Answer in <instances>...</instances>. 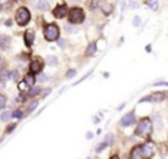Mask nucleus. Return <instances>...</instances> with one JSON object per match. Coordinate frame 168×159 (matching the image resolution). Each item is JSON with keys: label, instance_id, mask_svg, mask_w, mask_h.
<instances>
[{"label": "nucleus", "instance_id": "f257e3e1", "mask_svg": "<svg viewBox=\"0 0 168 159\" xmlns=\"http://www.w3.org/2000/svg\"><path fill=\"white\" fill-rule=\"evenodd\" d=\"M152 131H154V122H152V119L141 118L140 121H139V124H137V128H136V136L148 140V139H150Z\"/></svg>", "mask_w": 168, "mask_h": 159}, {"label": "nucleus", "instance_id": "f03ea898", "mask_svg": "<svg viewBox=\"0 0 168 159\" xmlns=\"http://www.w3.org/2000/svg\"><path fill=\"white\" fill-rule=\"evenodd\" d=\"M67 16L69 19V24H74V25H80L86 19V13H84V10L80 6H74L71 9H68Z\"/></svg>", "mask_w": 168, "mask_h": 159}, {"label": "nucleus", "instance_id": "7ed1b4c3", "mask_svg": "<svg viewBox=\"0 0 168 159\" xmlns=\"http://www.w3.org/2000/svg\"><path fill=\"white\" fill-rule=\"evenodd\" d=\"M59 34H61V30H59V26L56 25V24H47L44 26V39L47 41H58L59 39Z\"/></svg>", "mask_w": 168, "mask_h": 159}, {"label": "nucleus", "instance_id": "20e7f679", "mask_svg": "<svg viewBox=\"0 0 168 159\" xmlns=\"http://www.w3.org/2000/svg\"><path fill=\"white\" fill-rule=\"evenodd\" d=\"M141 152H143V159L146 158H154L155 155H156V152H158V146H156V143L155 141H152V140H146L143 145H141Z\"/></svg>", "mask_w": 168, "mask_h": 159}, {"label": "nucleus", "instance_id": "39448f33", "mask_svg": "<svg viewBox=\"0 0 168 159\" xmlns=\"http://www.w3.org/2000/svg\"><path fill=\"white\" fill-rule=\"evenodd\" d=\"M15 21L21 26H25L31 21V13H30V10H28L27 7H19L16 10V13H15Z\"/></svg>", "mask_w": 168, "mask_h": 159}, {"label": "nucleus", "instance_id": "423d86ee", "mask_svg": "<svg viewBox=\"0 0 168 159\" xmlns=\"http://www.w3.org/2000/svg\"><path fill=\"white\" fill-rule=\"evenodd\" d=\"M167 99V94L165 92H155L152 94H149V96H145V97H141L139 100V103H156V102H162V100Z\"/></svg>", "mask_w": 168, "mask_h": 159}, {"label": "nucleus", "instance_id": "0eeeda50", "mask_svg": "<svg viewBox=\"0 0 168 159\" xmlns=\"http://www.w3.org/2000/svg\"><path fill=\"white\" fill-rule=\"evenodd\" d=\"M43 68H44V60L41 58H39V56H34V59L30 63V72L37 75V74H40L43 71Z\"/></svg>", "mask_w": 168, "mask_h": 159}, {"label": "nucleus", "instance_id": "6e6552de", "mask_svg": "<svg viewBox=\"0 0 168 159\" xmlns=\"http://www.w3.org/2000/svg\"><path fill=\"white\" fill-rule=\"evenodd\" d=\"M136 112L134 111H131V112L125 113L124 116L121 118V121H120V125L121 127H131L136 124Z\"/></svg>", "mask_w": 168, "mask_h": 159}, {"label": "nucleus", "instance_id": "1a4fd4ad", "mask_svg": "<svg viewBox=\"0 0 168 159\" xmlns=\"http://www.w3.org/2000/svg\"><path fill=\"white\" fill-rule=\"evenodd\" d=\"M68 15V6L65 3H61V5H58V6L53 9V16L55 18H58V19H62V18H65Z\"/></svg>", "mask_w": 168, "mask_h": 159}, {"label": "nucleus", "instance_id": "9d476101", "mask_svg": "<svg viewBox=\"0 0 168 159\" xmlns=\"http://www.w3.org/2000/svg\"><path fill=\"white\" fill-rule=\"evenodd\" d=\"M130 158L131 159H143V152H141V145L134 146L130 150Z\"/></svg>", "mask_w": 168, "mask_h": 159}, {"label": "nucleus", "instance_id": "9b49d317", "mask_svg": "<svg viewBox=\"0 0 168 159\" xmlns=\"http://www.w3.org/2000/svg\"><path fill=\"white\" fill-rule=\"evenodd\" d=\"M34 39H35V34H34L33 30H28L27 33L24 34V41H25V46L31 47L34 43Z\"/></svg>", "mask_w": 168, "mask_h": 159}, {"label": "nucleus", "instance_id": "f8f14e48", "mask_svg": "<svg viewBox=\"0 0 168 159\" xmlns=\"http://www.w3.org/2000/svg\"><path fill=\"white\" fill-rule=\"evenodd\" d=\"M96 52H97V43H96V41H93V43H90V44L86 47V52H84V55H86L87 58H92V56H94V55H96Z\"/></svg>", "mask_w": 168, "mask_h": 159}, {"label": "nucleus", "instance_id": "ddd939ff", "mask_svg": "<svg viewBox=\"0 0 168 159\" xmlns=\"http://www.w3.org/2000/svg\"><path fill=\"white\" fill-rule=\"evenodd\" d=\"M9 46H10V37L6 35V34L0 35V49L6 50V49H9Z\"/></svg>", "mask_w": 168, "mask_h": 159}, {"label": "nucleus", "instance_id": "4468645a", "mask_svg": "<svg viewBox=\"0 0 168 159\" xmlns=\"http://www.w3.org/2000/svg\"><path fill=\"white\" fill-rule=\"evenodd\" d=\"M100 9H102V12L105 13V15H111V13L114 12V6H112L111 2H108V0H105V2L100 5Z\"/></svg>", "mask_w": 168, "mask_h": 159}, {"label": "nucleus", "instance_id": "2eb2a0df", "mask_svg": "<svg viewBox=\"0 0 168 159\" xmlns=\"http://www.w3.org/2000/svg\"><path fill=\"white\" fill-rule=\"evenodd\" d=\"M10 78V71L9 69H2L0 71V83L2 84H6V81Z\"/></svg>", "mask_w": 168, "mask_h": 159}, {"label": "nucleus", "instance_id": "dca6fc26", "mask_svg": "<svg viewBox=\"0 0 168 159\" xmlns=\"http://www.w3.org/2000/svg\"><path fill=\"white\" fill-rule=\"evenodd\" d=\"M103 141L106 143L108 147H109V146H114L115 145V134L114 132H108L106 136H105V139H103Z\"/></svg>", "mask_w": 168, "mask_h": 159}, {"label": "nucleus", "instance_id": "f3484780", "mask_svg": "<svg viewBox=\"0 0 168 159\" xmlns=\"http://www.w3.org/2000/svg\"><path fill=\"white\" fill-rule=\"evenodd\" d=\"M24 81L27 83L30 87H33L34 84H35V74H33V72H28L25 77H24Z\"/></svg>", "mask_w": 168, "mask_h": 159}, {"label": "nucleus", "instance_id": "a211bd4d", "mask_svg": "<svg viewBox=\"0 0 168 159\" xmlns=\"http://www.w3.org/2000/svg\"><path fill=\"white\" fill-rule=\"evenodd\" d=\"M37 9L41 10V12H47L50 6H49V3H47L46 0H39V3H37Z\"/></svg>", "mask_w": 168, "mask_h": 159}, {"label": "nucleus", "instance_id": "6ab92c4d", "mask_svg": "<svg viewBox=\"0 0 168 159\" xmlns=\"http://www.w3.org/2000/svg\"><path fill=\"white\" fill-rule=\"evenodd\" d=\"M41 92V88L39 86H33V87H30V90H28V96L30 97H34V96H39Z\"/></svg>", "mask_w": 168, "mask_h": 159}, {"label": "nucleus", "instance_id": "aec40b11", "mask_svg": "<svg viewBox=\"0 0 168 159\" xmlns=\"http://www.w3.org/2000/svg\"><path fill=\"white\" fill-rule=\"evenodd\" d=\"M146 5H148L152 10H155V12L159 9V2H158V0H146Z\"/></svg>", "mask_w": 168, "mask_h": 159}, {"label": "nucleus", "instance_id": "412c9836", "mask_svg": "<svg viewBox=\"0 0 168 159\" xmlns=\"http://www.w3.org/2000/svg\"><path fill=\"white\" fill-rule=\"evenodd\" d=\"M154 121H155V125L158 127L156 130H159V131H161L162 128H164V122H162L161 115H158V113H156V115H155V118H154Z\"/></svg>", "mask_w": 168, "mask_h": 159}, {"label": "nucleus", "instance_id": "4be33fe9", "mask_svg": "<svg viewBox=\"0 0 168 159\" xmlns=\"http://www.w3.org/2000/svg\"><path fill=\"white\" fill-rule=\"evenodd\" d=\"M46 63L47 65H58V58L56 56H47Z\"/></svg>", "mask_w": 168, "mask_h": 159}, {"label": "nucleus", "instance_id": "5701e85b", "mask_svg": "<svg viewBox=\"0 0 168 159\" xmlns=\"http://www.w3.org/2000/svg\"><path fill=\"white\" fill-rule=\"evenodd\" d=\"M18 88H19L21 92L24 93V92H28V90H30V86H28L25 81H21L19 84H18Z\"/></svg>", "mask_w": 168, "mask_h": 159}, {"label": "nucleus", "instance_id": "b1692460", "mask_svg": "<svg viewBox=\"0 0 168 159\" xmlns=\"http://www.w3.org/2000/svg\"><path fill=\"white\" fill-rule=\"evenodd\" d=\"M140 25H141V18L139 16V15H136L134 18H133V26H136V28H139Z\"/></svg>", "mask_w": 168, "mask_h": 159}, {"label": "nucleus", "instance_id": "393cba45", "mask_svg": "<svg viewBox=\"0 0 168 159\" xmlns=\"http://www.w3.org/2000/svg\"><path fill=\"white\" fill-rule=\"evenodd\" d=\"M65 31H67V33H69V34H72V33H75V31H77V28H75L74 24H68V25H65Z\"/></svg>", "mask_w": 168, "mask_h": 159}, {"label": "nucleus", "instance_id": "a878e982", "mask_svg": "<svg viewBox=\"0 0 168 159\" xmlns=\"http://www.w3.org/2000/svg\"><path fill=\"white\" fill-rule=\"evenodd\" d=\"M12 116L14 118H24V112L21 109H15L14 112H12Z\"/></svg>", "mask_w": 168, "mask_h": 159}, {"label": "nucleus", "instance_id": "bb28decb", "mask_svg": "<svg viewBox=\"0 0 168 159\" xmlns=\"http://www.w3.org/2000/svg\"><path fill=\"white\" fill-rule=\"evenodd\" d=\"M37 105H39V102H37V100H34V102H31V103H30V106H28V109H27V113L33 112L34 109L37 108Z\"/></svg>", "mask_w": 168, "mask_h": 159}, {"label": "nucleus", "instance_id": "cd10ccee", "mask_svg": "<svg viewBox=\"0 0 168 159\" xmlns=\"http://www.w3.org/2000/svg\"><path fill=\"white\" fill-rule=\"evenodd\" d=\"M10 116H12V113H10V112H3V113H2V116H0V119L6 122V121L10 119Z\"/></svg>", "mask_w": 168, "mask_h": 159}, {"label": "nucleus", "instance_id": "c85d7f7f", "mask_svg": "<svg viewBox=\"0 0 168 159\" xmlns=\"http://www.w3.org/2000/svg\"><path fill=\"white\" fill-rule=\"evenodd\" d=\"M6 106V96L0 93V109H3Z\"/></svg>", "mask_w": 168, "mask_h": 159}, {"label": "nucleus", "instance_id": "c756f323", "mask_svg": "<svg viewBox=\"0 0 168 159\" xmlns=\"http://www.w3.org/2000/svg\"><path fill=\"white\" fill-rule=\"evenodd\" d=\"M108 146H106V143H105V141H102L100 145L97 146V147H96V153H100L102 150H105V149H106Z\"/></svg>", "mask_w": 168, "mask_h": 159}, {"label": "nucleus", "instance_id": "7c9ffc66", "mask_svg": "<svg viewBox=\"0 0 168 159\" xmlns=\"http://www.w3.org/2000/svg\"><path fill=\"white\" fill-rule=\"evenodd\" d=\"M75 74H77V69H69V71H67L65 77L67 78H72V77H75Z\"/></svg>", "mask_w": 168, "mask_h": 159}, {"label": "nucleus", "instance_id": "2f4dec72", "mask_svg": "<svg viewBox=\"0 0 168 159\" xmlns=\"http://www.w3.org/2000/svg\"><path fill=\"white\" fill-rule=\"evenodd\" d=\"M152 86H165V87H168V83H167V81H162V80H159V81H155Z\"/></svg>", "mask_w": 168, "mask_h": 159}, {"label": "nucleus", "instance_id": "473e14b6", "mask_svg": "<svg viewBox=\"0 0 168 159\" xmlns=\"http://www.w3.org/2000/svg\"><path fill=\"white\" fill-rule=\"evenodd\" d=\"M58 44H59V47H62V49H65V47H67V40H61V39H58Z\"/></svg>", "mask_w": 168, "mask_h": 159}, {"label": "nucleus", "instance_id": "72a5a7b5", "mask_svg": "<svg viewBox=\"0 0 168 159\" xmlns=\"http://www.w3.org/2000/svg\"><path fill=\"white\" fill-rule=\"evenodd\" d=\"M47 80H49V77H47V75H44V74H41V72H40V77H39V81H40V83H46Z\"/></svg>", "mask_w": 168, "mask_h": 159}, {"label": "nucleus", "instance_id": "f704fd0d", "mask_svg": "<svg viewBox=\"0 0 168 159\" xmlns=\"http://www.w3.org/2000/svg\"><path fill=\"white\" fill-rule=\"evenodd\" d=\"M15 127H16V124H10V125L7 127V128H6V132H7V134H9V132H12V131H14V130H15Z\"/></svg>", "mask_w": 168, "mask_h": 159}, {"label": "nucleus", "instance_id": "c9c22d12", "mask_svg": "<svg viewBox=\"0 0 168 159\" xmlns=\"http://www.w3.org/2000/svg\"><path fill=\"white\" fill-rule=\"evenodd\" d=\"M86 139H88V140H90V139H93V132H90V131H88L87 134H86Z\"/></svg>", "mask_w": 168, "mask_h": 159}, {"label": "nucleus", "instance_id": "e433bc0d", "mask_svg": "<svg viewBox=\"0 0 168 159\" xmlns=\"http://www.w3.org/2000/svg\"><path fill=\"white\" fill-rule=\"evenodd\" d=\"M18 100H21V102H24V100H25V94H22V93H21V94H19V97H18Z\"/></svg>", "mask_w": 168, "mask_h": 159}, {"label": "nucleus", "instance_id": "4c0bfd02", "mask_svg": "<svg viewBox=\"0 0 168 159\" xmlns=\"http://www.w3.org/2000/svg\"><path fill=\"white\" fill-rule=\"evenodd\" d=\"M5 25H6V26H12V21H10V19H7L6 22H5Z\"/></svg>", "mask_w": 168, "mask_h": 159}, {"label": "nucleus", "instance_id": "58836bf2", "mask_svg": "<svg viewBox=\"0 0 168 159\" xmlns=\"http://www.w3.org/2000/svg\"><path fill=\"white\" fill-rule=\"evenodd\" d=\"M52 92V90H50V88H46V90H44V92H43V96H47V94H49V93Z\"/></svg>", "mask_w": 168, "mask_h": 159}, {"label": "nucleus", "instance_id": "ea45409f", "mask_svg": "<svg viewBox=\"0 0 168 159\" xmlns=\"http://www.w3.org/2000/svg\"><path fill=\"white\" fill-rule=\"evenodd\" d=\"M99 121H100V118H97V116H94V118H93V122H94V124H97Z\"/></svg>", "mask_w": 168, "mask_h": 159}, {"label": "nucleus", "instance_id": "a19ab883", "mask_svg": "<svg viewBox=\"0 0 168 159\" xmlns=\"http://www.w3.org/2000/svg\"><path fill=\"white\" fill-rule=\"evenodd\" d=\"M2 10H3V5H0V12H2Z\"/></svg>", "mask_w": 168, "mask_h": 159}]
</instances>
